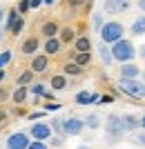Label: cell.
<instances>
[{
    "instance_id": "2e32d148",
    "label": "cell",
    "mask_w": 145,
    "mask_h": 149,
    "mask_svg": "<svg viewBox=\"0 0 145 149\" xmlns=\"http://www.w3.org/2000/svg\"><path fill=\"white\" fill-rule=\"evenodd\" d=\"M67 85H69V82H67L65 76H54L49 80V87L54 89V91H63V89H67Z\"/></svg>"
},
{
    "instance_id": "7c38bea8",
    "label": "cell",
    "mask_w": 145,
    "mask_h": 149,
    "mask_svg": "<svg viewBox=\"0 0 145 149\" xmlns=\"http://www.w3.org/2000/svg\"><path fill=\"white\" fill-rule=\"evenodd\" d=\"M38 47H40V42H38V38H27L25 42L20 45V51H22V54H25V56H34V54H36L38 51Z\"/></svg>"
},
{
    "instance_id": "8992f818",
    "label": "cell",
    "mask_w": 145,
    "mask_h": 149,
    "mask_svg": "<svg viewBox=\"0 0 145 149\" xmlns=\"http://www.w3.org/2000/svg\"><path fill=\"white\" fill-rule=\"evenodd\" d=\"M29 143H32V136H29V134H25V131H16V134H11V136L7 138L5 147L7 149H27Z\"/></svg>"
},
{
    "instance_id": "7a4b0ae2",
    "label": "cell",
    "mask_w": 145,
    "mask_h": 149,
    "mask_svg": "<svg viewBox=\"0 0 145 149\" xmlns=\"http://www.w3.org/2000/svg\"><path fill=\"white\" fill-rule=\"evenodd\" d=\"M105 134H107V143L109 145L120 143L123 136L127 134L125 125H123V116H116V113L107 116V120H105Z\"/></svg>"
},
{
    "instance_id": "e575fe53",
    "label": "cell",
    "mask_w": 145,
    "mask_h": 149,
    "mask_svg": "<svg viewBox=\"0 0 145 149\" xmlns=\"http://www.w3.org/2000/svg\"><path fill=\"white\" fill-rule=\"evenodd\" d=\"M16 9H18V13H20V16H22V13H27V11H32V7H29V0H20Z\"/></svg>"
},
{
    "instance_id": "603a6c76",
    "label": "cell",
    "mask_w": 145,
    "mask_h": 149,
    "mask_svg": "<svg viewBox=\"0 0 145 149\" xmlns=\"http://www.w3.org/2000/svg\"><path fill=\"white\" fill-rule=\"evenodd\" d=\"M22 29H25V18H22V16H18V20L9 27V31H11L13 36H18V33H22Z\"/></svg>"
},
{
    "instance_id": "9c48e42d",
    "label": "cell",
    "mask_w": 145,
    "mask_h": 149,
    "mask_svg": "<svg viewBox=\"0 0 145 149\" xmlns=\"http://www.w3.org/2000/svg\"><path fill=\"white\" fill-rule=\"evenodd\" d=\"M103 11L112 13V16L123 13V11H127V2H123V0H105L103 2Z\"/></svg>"
},
{
    "instance_id": "9a60e30c",
    "label": "cell",
    "mask_w": 145,
    "mask_h": 149,
    "mask_svg": "<svg viewBox=\"0 0 145 149\" xmlns=\"http://www.w3.org/2000/svg\"><path fill=\"white\" fill-rule=\"evenodd\" d=\"M43 36L45 38H54V36H58V31H60V27L56 25V22H54V20H49V22H45L43 25Z\"/></svg>"
},
{
    "instance_id": "8d00e7d4",
    "label": "cell",
    "mask_w": 145,
    "mask_h": 149,
    "mask_svg": "<svg viewBox=\"0 0 145 149\" xmlns=\"http://www.w3.org/2000/svg\"><path fill=\"white\" fill-rule=\"evenodd\" d=\"M40 5H43V0H29V7H32V9H38Z\"/></svg>"
},
{
    "instance_id": "836d02e7",
    "label": "cell",
    "mask_w": 145,
    "mask_h": 149,
    "mask_svg": "<svg viewBox=\"0 0 145 149\" xmlns=\"http://www.w3.org/2000/svg\"><path fill=\"white\" fill-rule=\"evenodd\" d=\"M45 89H47V87H45L43 82H36V85H32V89H29V91H32L34 96H43V93H45Z\"/></svg>"
},
{
    "instance_id": "e0dca14e",
    "label": "cell",
    "mask_w": 145,
    "mask_h": 149,
    "mask_svg": "<svg viewBox=\"0 0 145 149\" xmlns=\"http://www.w3.org/2000/svg\"><path fill=\"white\" fill-rule=\"evenodd\" d=\"M98 56H101V60H103V65H105V67H109V65L114 62V58H112V51H109V47H107L105 42H103L101 47H98Z\"/></svg>"
},
{
    "instance_id": "44dd1931",
    "label": "cell",
    "mask_w": 145,
    "mask_h": 149,
    "mask_svg": "<svg viewBox=\"0 0 145 149\" xmlns=\"http://www.w3.org/2000/svg\"><path fill=\"white\" fill-rule=\"evenodd\" d=\"M32 82H34V71L32 69H27V71H22V74L18 76V85H25L27 87V85H32Z\"/></svg>"
},
{
    "instance_id": "7402d4cb",
    "label": "cell",
    "mask_w": 145,
    "mask_h": 149,
    "mask_svg": "<svg viewBox=\"0 0 145 149\" xmlns=\"http://www.w3.org/2000/svg\"><path fill=\"white\" fill-rule=\"evenodd\" d=\"M58 33H60V42H71L74 40V29L71 27H63Z\"/></svg>"
},
{
    "instance_id": "4dcf8cb0",
    "label": "cell",
    "mask_w": 145,
    "mask_h": 149,
    "mask_svg": "<svg viewBox=\"0 0 145 149\" xmlns=\"http://www.w3.org/2000/svg\"><path fill=\"white\" fill-rule=\"evenodd\" d=\"M49 127H51L54 134H63V120H60V118H51L49 120Z\"/></svg>"
},
{
    "instance_id": "d4e9b609",
    "label": "cell",
    "mask_w": 145,
    "mask_h": 149,
    "mask_svg": "<svg viewBox=\"0 0 145 149\" xmlns=\"http://www.w3.org/2000/svg\"><path fill=\"white\" fill-rule=\"evenodd\" d=\"M76 102H78V105H89V102H92V93L89 91H78L76 93Z\"/></svg>"
},
{
    "instance_id": "681fc988",
    "label": "cell",
    "mask_w": 145,
    "mask_h": 149,
    "mask_svg": "<svg viewBox=\"0 0 145 149\" xmlns=\"http://www.w3.org/2000/svg\"><path fill=\"white\" fill-rule=\"evenodd\" d=\"M78 149H89V147H87V145H81V147H78Z\"/></svg>"
},
{
    "instance_id": "816d5d0a",
    "label": "cell",
    "mask_w": 145,
    "mask_h": 149,
    "mask_svg": "<svg viewBox=\"0 0 145 149\" xmlns=\"http://www.w3.org/2000/svg\"><path fill=\"white\" fill-rule=\"evenodd\" d=\"M123 2H130V0H123Z\"/></svg>"
},
{
    "instance_id": "d590c367",
    "label": "cell",
    "mask_w": 145,
    "mask_h": 149,
    "mask_svg": "<svg viewBox=\"0 0 145 149\" xmlns=\"http://www.w3.org/2000/svg\"><path fill=\"white\" fill-rule=\"evenodd\" d=\"M69 2V7H81V5H85L87 0H67Z\"/></svg>"
},
{
    "instance_id": "8fae6325",
    "label": "cell",
    "mask_w": 145,
    "mask_h": 149,
    "mask_svg": "<svg viewBox=\"0 0 145 149\" xmlns=\"http://www.w3.org/2000/svg\"><path fill=\"white\" fill-rule=\"evenodd\" d=\"M60 47H63V42H60V38H45V54L47 56H56L58 51H60Z\"/></svg>"
},
{
    "instance_id": "30bf717a",
    "label": "cell",
    "mask_w": 145,
    "mask_h": 149,
    "mask_svg": "<svg viewBox=\"0 0 145 149\" xmlns=\"http://www.w3.org/2000/svg\"><path fill=\"white\" fill-rule=\"evenodd\" d=\"M47 67H49V56L47 54H38V56H34L29 69H32L34 74H43V71H47Z\"/></svg>"
},
{
    "instance_id": "ab89813d",
    "label": "cell",
    "mask_w": 145,
    "mask_h": 149,
    "mask_svg": "<svg viewBox=\"0 0 145 149\" xmlns=\"http://www.w3.org/2000/svg\"><path fill=\"white\" fill-rule=\"evenodd\" d=\"M101 102H112V96H101Z\"/></svg>"
},
{
    "instance_id": "3957f363",
    "label": "cell",
    "mask_w": 145,
    "mask_h": 149,
    "mask_svg": "<svg viewBox=\"0 0 145 149\" xmlns=\"http://www.w3.org/2000/svg\"><path fill=\"white\" fill-rule=\"evenodd\" d=\"M98 33H101V40L105 45H112L116 40H120V38H125V27L120 22H116V20H109V22H103Z\"/></svg>"
},
{
    "instance_id": "bcb514c9",
    "label": "cell",
    "mask_w": 145,
    "mask_h": 149,
    "mask_svg": "<svg viewBox=\"0 0 145 149\" xmlns=\"http://www.w3.org/2000/svg\"><path fill=\"white\" fill-rule=\"evenodd\" d=\"M5 118H7V113H2V111H0V123H2Z\"/></svg>"
},
{
    "instance_id": "83f0119b",
    "label": "cell",
    "mask_w": 145,
    "mask_h": 149,
    "mask_svg": "<svg viewBox=\"0 0 145 149\" xmlns=\"http://www.w3.org/2000/svg\"><path fill=\"white\" fill-rule=\"evenodd\" d=\"M134 136H132V140H134V145H139V147H145V129L143 131H132Z\"/></svg>"
},
{
    "instance_id": "d6a6232c",
    "label": "cell",
    "mask_w": 145,
    "mask_h": 149,
    "mask_svg": "<svg viewBox=\"0 0 145 149\" xmlns=\"http://www.w3.org/2000/svg\"><path fill=\"white\" fill-rule=\"evenodd\" d=\"M27 149H49V145L45 143V140H32V143L27 145Z\"/></svg>"
},
{
    "instance_id": "4316f807",
    "label": "cell",
    "mask_w": 145,
    "mask_h": 149,
    "mask_svg": "<svg viewBox=\"0 0 145 149\" xmlns=\"http://www.w3.org/2000/svg\"><path fill=\"white\" fill-rule=\"evenodd\" d=\"M89 60H92V56H89V51H81L78 56H76V65H81V67H85V65H89Z\"/></svg>"
},
{
    "instance_id": "74e56055",
    "label": "cell",
    "mask_w": 145,
    "mask_h": 149,
    "mask_svg": "<svg viewBox=\"0 0 145 149\" xmlns=\"http://www.w3.org/2000/svg\"><path fill=\"white\" fill-rule=\"evenodd\" d=\"M43 98H45V100H54V93H51L49 89H45V93H43Z\"/></svg>"
},
{
    "instance_id": "ffe728a7",
    "label": "cell",
    "mask_w": 145,
    "mask_h": 149,
    "mask_svg": "<svg viewBox=\"0 0 145 149\" xmlns=\"http://www.w3.org/2000/svg\"><path fill=\"white\" fill-rule=\"evenodd\" d=\"M83 123H85V127H87V129H98V127H101V118H98L96 113L85 116V120H83Z\"/></svg>"
},
{
    "instance_id": "ee69618b",
    "label": "cell",
    "mask_w": 145,
    "mask_h": 149,
    "mask_svg": "<svg viewBox=\"0 0 145 149\" xmlns=\"http://www.w3.org/2000/svg\"><path fill=\"white\" fill-rule=\"evenodd\" d=\"M5 80V69H0V82Z\"/></svg>"
},
{
    "instance_id": "d6986e66",
    "label": "cell",
    "mask_w": 145,
    "mask_h": 149,
    "mask_svg": "<svg viewBox=\"0 0 145 149\" xmlns=\"http://www.w3.org/2000/svg\"><path fill=\"white\" fill-rule=\"evenodd\" d=\"M74 47H76V51L81 54V51H89V49H92V42H89L87 36H81V38H76V40H74Z\"/></svg>"
},
{
    "instance_id": "7bdbcfd3",
    "label": "cell",
    "mask_w": 145,
    "mask_h": 149,
    "mask_svg": "<svg viewBox=\"0 0 145 149\" xmlns=\"http://www.w3.org/2000/svg\"><path fill=\"white\" fill-rule=\"evenodd\" d=\"M141 129H145V116H141Z\"/></svg>"
},
{
    "instance_id": "c3c4849f",
    "label": "cell",
    "mask_w": 145,
    "mask_h": 149,
    "mask_svg": "<svg viewBox=\"0 0 145 149\" xmlns=\"http://www.w3.org/2000/svg\"><path fill=\"white\" fill-rule=\"evenodd\" d=\"M45 5H54V0H43Z\"/></svg>"
},
{
    "instance_id": "f546056e",
    "label": "cell",
    "mask_w": 145,
    "mask_h": 149,
    "mask_svg": "<svg viewBox=\"0 0 145 149\" xmlns=\"http://www.w3.org/2000/svg\"><path fill=\"white\" fill-rule=\"evenodd\" d=\"M65 143V138L63 134H51V138L47 140V145H51V147H60V145Z\"/></svg>"
},
{
    "instance_id": "f35d334b",
    "label": "cell",
    "mask_w": 145,
    "mask_h": 149,
    "mask_svg": "<svg viewBox=\"0 0 145 149\" xmlns=\"http://www.w3.org/2000/svg\"><path fill=\"white\" fill-rule=\"evenodd\" d=\"M136 54H139V56L145 60V45H141V49H136Z\"/></svg>"
},
{
    "instance_id": "6da1fadb",
    "label": "cell",
    "mask_w": 145,
    "mask_h": 149,
    "mask_svg": "<svg viewBox=\"0 0 145 149\" xmlns=\"http://www.w3.org/2000/svg\"><path fill=\"white\" fill-rule=\"evenodd\" d=\"M109 51H112L114 62H130V60L136 58V47H134V42L127 40V38H120V40L112 42Z\"/></svg>"
},
{
    "instance_id": "f907efd6",
    "label": "cell",
    "mask_w": 145,
    "mask_h": 149,
    "mask_svg": "<svg viewBox=\"0 0 145 149\" xmlns=\"http://www.w3.org/2000/svg\"><path fill=\"white\" fill-rule=\"evenodd\" d=\"M0 40H2V29H0Z\"/></svg>"
},
{
    "instance_id": "ba28073f",
    "label": "cell",
    "mask_w": 145,
    "mask_h": 149,
    "mask_svg": "<svg viewBox=\"0 0 145 149\" xmlns=\"http://www.w3.org/2000/svg\"><path fill=\"white\" fill-rule=\"evenodd\" d=\"M118 74H120V78H141V67H139V65H134V60L120 62Z\"/></svg>"
},
{
    "instance_id": "4fadbf2b",
    "label": "cell",
    "mask_w": 145,
    "mask_h": 149,
    "mask_svg": "<svg viewBox=\"0 0 145 149\" xmlns=\"http://www.w3.org/2000/svg\"><path fill=\"white\" fill-rule=\"evenodd\" d=\"M123 125H125L127 131H136V129H141V118H136V116H132V113H127V116H123Z\"/></svg>"
},
{
    "instance_id": "277c9868",
    "label": "cell",
    "mask_w": 145,
    "mask_h": 149,
    "mask_svg": "<svg viewBox=\"0 0 145 149\" xmlns=\"http://www.w3.org/2000/svg\"><path fill=\"white\" fill-rule=\"evenodd\" d=\"M118 89L132 98H143L145 96V82L139 78H118Z\"/></svg>"
},
{
    "instance_id": "60d3db41",
    "label": "cell",
    "mask_w": 145,
    "mask_h": 149,
    "mask_svg": "<svg viewBox=\"0 0 145 149\" xmlns=\"http://www.w3.org/2000/svg\"><path fill=\"white\" fill-rule=\"evenodd\" d=\"M139 9H141V11H145V0H139Z\"/></svg>"
},
{
    "instance_id": "7dc6e473",
    "label": "cell",
    "mask_w": 145,
    "mask_h": 149,
    "mask_svg": "<svg viewBox=\"0 0 145 149\" xmlns=\"http://www.w3.org/2000/svg\"><path fill=\"white\" fill-rule=\"evenodd\" d=\"M141 80L145 82V69H143V71H141Z\"/></svg>"
},
{
    "instance_id": "cb8c5ba5",
    "label": "cell",
    "mask_w": 145,
    "mask_h": 149,
    "mask_svg": "<svg viewBox=\"0 0 145 149\" xmlns=\"http://www.w3.org/2000/svg\"><path fill=\"white\" fill-rule=\"evenodd\" d=\"M18 16H20L18 9H9V16H5V29H7V31H9V27L18 20Z\"/></svg>"
},
{
    "instance_id": "484cf974",
    "label": "cell",
    "mask_w": 145,
    "mask_h": 149,
    "mask_svg": "<svg viewBox=\"0 0 145 149\" xmlns=\"http://www.w3.org/2000/svg\"><path fill=\"white\" fill-rule=\"evenodd\" d=\"M11 60H13V54L9 49H7V51H0V69H5Z\"/></svg>"
},
{
    "instance_id": "ac0fdd59",
    "label": "cell",
    "mask_w": 145,
    "mask_h": 149,
    "mask_svg": "<svg viewBox=\"0 0 145 149\" xmlns=\"http://www.w3.org/2000/svg\"><path fill=\"white\" fill-rule=\"evenodd\" d=\"M27 93H29V89H27L25 85H18V89L13 91V102H16V105H22L27 100Z\"/></svg>"
},
{
    "instance_id": "5bb4252c",
    "label": "cell",
    "mask_w": 145,
    "mask_h": 149,
    "mask_svg": "<svg viewBox=\"0 0 145 149\" xmlns=\"http://www.w3.org/2000/svg\"><path fill=\"white\" fill-rule=\"evenodd\" d=\"M130 33H132V36H145V16H141V18H136L132 22Z\"/></svg>"
},
{
    "instance_id": "52a82bcc",
    "label": "cell",
    "mask_w": 145,
    "mask_h": 149,
    "mask_svg": "<svg viewBox=\"0 0 145 149\" xmlns=\"http://www.w3.org/2000/svg\"><path fill=\"white\" fill-rule=\"evenodd\" d=\"M51 127H49V123H34L32 125V129H29V136H32V140H49L51 138Z\"/></svg>"
},
{
    "instance_id": "f6af8a7d",
    "label": "cell",
    "mask_w": 145,
    "mask_h": 149,
    "mask_svg": "<svg viewBox=\"0 0 145 149\" xmlns=\"http://www.w3.org/2000/svg\"><path fill=\"white\" fill-rule=\"evenodd\" d=\"M2 98H7V91H2V89H0V100Z\"/></svg>"
},
{
    "instance_id": "b9f144b4",
    "label": "cell",
    "mask_w": 145,
    "mask_h": 149,
    "mask_svg": "<svg viewBox=\"0 0 145 149\" xmlns=\"http://www.w3.org/2000/svg\"><path fill=\"white\" fill-rule=\"evenodd\" d=\"M2 20H5V9L0 7V22H2Z\"/></svg>"
},
{
    "instance_id": "5b68a950",
    "label": "cell",
    "mask_w": 145,
    "mask_h": 149,
    "mask_svg": "<svg viewBox=\"0 0 145 149\" xmlns=\"http://www.w3.org/2000/svg\"><path fill=\"white\" fill-rule=\"evenodd\" d=\"M83 129H85V123H83V118L69 116V118H65V120H63V134H65V136H81Z\"/></svg>"
},
{
    "instance_id": "1f68e13d",
    "label": "cell",
    "mask_w": 145,
    "mask_h": 149,
    "mask_svg": "<svg viewBox=\"0 0 145 149\" xmlns=\"http://www.w3.org/2000/svg\"><path fill=\"white\" fill-rule=\"evenodd\" d=\"M92 25H94V31H98L103 27V13L101 11H96L94 16H92Z\"/></svg>"
},
{
    "instance_id": "f1b7e54d",
    "label": "cell",
    "mask_w": 145,
    "mask_h": 149,
    "mask_svg": "<svg viewBox=\"0 0 145 149\" xmlns=\"http://www.w3.org/2000/svg\"><path fill=\"white\" fill-rule=\"evenodd\" d=\"M81 65H76V62H69V65H65V74L67 76H78L81 74Z\"/></svg>"
}]
</instances>
